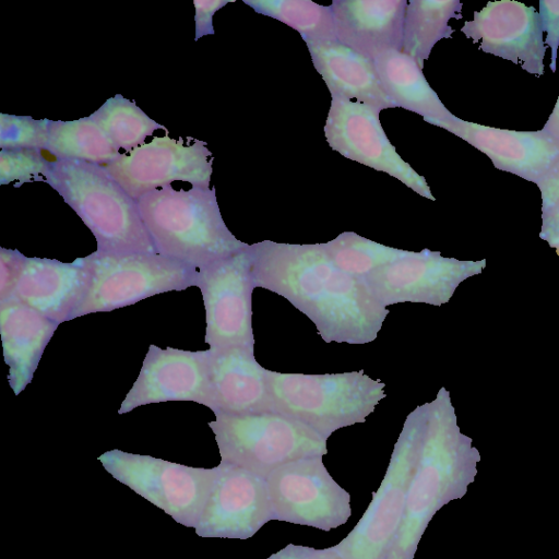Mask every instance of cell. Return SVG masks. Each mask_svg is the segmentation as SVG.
Returning <instances> with one entry per match:
<instances>
[{"instance_id": "obj_1", "label": "cell", "mask_w": 559, "mask_h": 559, "mask_svg": "<svg viewBox=\"0 0 559 559\" xmlns=\"http://www.w3.org/2000/svg\"><path fill=\"white\" fill-rule=\"evenodd\" d=\"M255 287L287 299L325 343L373 342L389 314L365 282L340 270L322 243L263 240L250 245Z\"/></svg>"}, {"instance_id": "obj_2", "label": "cell", "mask_w": 559, "mask_h": 559, "mask_svg": "<svg viewBox=\"0 0 559 559\" xmlns=\"http://www.w3.org/2000/svg\"><path fill=\"white\" fill-rule=\"evenodd\" d=\"M424 405L420 441L401 526L385 559H414L435 513L460 496L466 469V441L456 426L450 396L441 388Z\"/></svg>"}, {"instance_id": "obj_3", "label": "cell", "mask_w": 559, "mask_h": 559, "mask_svg": "<svg viewBox=\"0 0 559 559\" xmlns=\"http://www.w3.org/2000/svg\"><path fill=\"white\" fill-rule=\"evenodd\" d=\"M136 203L155 251L197 270L249 246L226 226L214 188L167 185Z\"/></svg>"}, {"instance_id": "obj_4", "label": "cell", "mask_w": 559, "mask_h": 559, "mask_svg": "<svg viewBox=\"0 0 559 559\" xmlns=\"http://www.w3.org/2000/svg\"><path fill=\"white\" fill-rule=\"evenodd\" d=\"M96 239L99 254L155 253L136 201L104 165L55 159L46 178ZM157 253V252H156Z\"/></svg>"}, {"instance_id": "obj_5", "label": "cell", "mask_w": 559, "mask_h": 559, "mask_svg": "<svg viewBox=\"0 0 559 559\" xmlns=\"http://www.w3.org/2000/svg\"><path fill=\"white\" fill-rule=\"evenodd\" d=\"M272 411L294 418L328 439L361 424L383 400L385 384L364 370L304 374L267 369Z\"/></svg>"}, {"instance_id": "obj_6", "label": "cell", "mask_w": 559, "mask_h": 559, "mask_svg": "<svg viewBox=\"0 0 559 559\" xmlns=\"http://www.w3.org/2000/svg\"><path fill=\"white\" fill-rule=\"evenodd\" d=\"M214 415L215 420L209 427L215 436L221 461L264 478L286 463L328 453V439L281 413Z\"/></svg>"}, {"instance_id": "obj_7", "label": "cell", "mask_w": 559, "mask_h": 559, "mask_svg": "<svg viewBox=\"0 0 559 559\" xmlns=\"http://www.w3.org/2000/svg\"><path fill=\"white\" fill-rule=\"evenodd\" d=\"M91 271L87 293L71 320L134 305L154 295L195 286L197 269L159 253L84 257Z\"/></svg>"}, {"instance_id": "obj_8", "label": "cell", "mask_w": 559, "mask_h": 559, "mask_svg": "<svg viewBox=\"0 0 559 559\" xmlns=\"http://www.w3.org/2000/svg\"><path fill=\"white\" fill-rule=\"evenodd\" d=\"M424 405L412 411L403 425L385 475L365 513L337 545L345 559H385L401 526L420 441Z\"/></svg>"}, {"instance_id": "obj_9", "label": "cell", "mask_w": 559, "mask_h": 559, "mask_svg": "<svg viewBox=\"0 0 559 559\" xmlns=\"http://www.w3.org/2000/svg\"><path fill=\"white\" fill-rule=\"evenodd\" d=\"M117 480L170 515L195 527L204 509L214 468L186 466L150 455L110 450L98 456Z\"/></svg>"}, {"instance_id": "obj_10", "label": "cell", "mask_w": 559, "mask_h": 559, "mask_svg": "<svg viewBox=\"0 0 559 559\" xmlns=\"http://www.w3.org/2000/svg\"><path fill=\"white\" fill-rule=\"evenodd\" d=\"M265 480L273 520L329 532L352 514L350 495L330 475L322 456L286 463Z\"/></svg>"}, {"instance_id": "obj_11", "label": "cell", "mask_w": 559, "mask_h": 559, "mask_svg": "<svg viewBox=\"0 0 559 559\" xmlns=\"http://www.w3.org/2000/svg\"><path fill=\"white\" fill-rule=\"evenodd\" d=\"M250 245L229 257L197 271L205 308L204 342L210 349L230 347L254 349L252 330V292Z\"/></svg>"}, {"instance_id": "obj_12", "label": "cell", "mask_w": 559, "mask_h": 559, "mask_svg": "<svg viewBox=\"0 0 559 559\" xmlns=\"http://www.w3.org/2000/svg\"><path fill=\"white\" fill-rule=\"evenodd\" d=\"M324 135L330 147L345 158L383 171L419 195L436 200L426 179L391 144L380 122V110L332 97Z\"/></svg>"}, {"instance_id": "obj_13", "label": "cell", "mask_w": 559, "mask_h": 559, "mask_svg": "<svg viewBox=\"0 0 559 559\" xmlns=\"http://www.w3.org/2000/svg\"><path fill=\"white\" fill-rule=\"evenodd\" d=\"M212 152L200 140L185 144L181 139L155 136L151 142L127 152L105 165L115 180L135 201L145 193L185 181L192 187L210 188Z\"/></svg>"}, {"instance_id": "obj_14", "label": "cell", "mask_w": 559, "mask_h": 559, "mask_svg": "<svg viewBox=\"0 0 559 559\" xmlns=\"http://www.w3.org/2000/svg\"><path fill=\"white\" fill-rule=\"evenodd\" d=\"M195 533L201 537L248 539L273 520L264 477L221 461Z\"/></svg>"}, {"instance_id": "obj_15", "label": "cell", "mask_w": 559, "mask_h": 559, "mask_svg": "<svg viewBox=\"0 0 559 559\" xmlns=\"http://www.w3.org/2000/svg\"><path fill=\"white\" fill-rule=\"evenodd\" d=\"M474 263L424 249L379 267L362 281L384 307L401 302L445 304Z\"/></svg>"}, {"instance_id": "obj_16", "label": "cell", "mask_w": 559, "mask_h": 559, "mask_svg": "<svg viewBox=\"0 0 559 559\" xmlns=\"http://www.w3.org/2000/svg\"><path fill=\"white\" fill-rule=\"evenodd\" d=\"M461 32L486 53L520 66L524 71L542 76L547 47L539 14L534 7L513 0L489 1L474 12Z\"/></svg>"}, {"instance_id": "obj_17", "label": "cell", "mask_w": 559, "mask_h": 559, "mask_svg": "<svg viewBox=\"0 0 559 559\" xmlns=\"http://www.w3.org/2000/svg\"><path fill=\"white\" fill-rule=\"evenodd\" d=\"M210 350L165 349L152 344L139 376L121 402L118 414L139 406L188 401L209 406Z\"/></svg>"}, {"instance_id": "obj_18", "label": "cell", "mask_w": 559, "mask_h": 559, "mask_svg": "<svg viewBox=\"0 0 559 559\" xmlns=\"http://www.w3.org/2000/svg\"><path fill=\"white\" fill-rule=\"evenodd\" d=\"M486 154L495 168L537 183L559 160V140L545 130L515 131L483 126L456 116L435 121Z\"/></svg>"}, {"instance_id": "obj_19", "label": "cell", "mask_w": 559, "mask_h": 559, "mask_svg": "<svg viewBox=\"0 0 559 559\" xmlns=\"http://www.w3.org/2000/svg\"><path fill=\"white\" fill-rule=\"evenodd\" d=\"M209 408L214 414L249 415L272 411L267 369L254 349H210Z\"/></svg>"}, {"instance_id": "obj_20", "label": "cell", "mask_w": 559, "mask_h": 559, "mask_svg": "<svg viewBox=\"0 0 559 559\" xmlns=\"http://www.w3.org/2000/svg\"><path fill=\"white\" fill-rule=\"evenodd\" d=\"M90 283L91 271L84 258L66 263L26 257L11 298L60 324L71 320Z\"/></svg>"}, {"instance_id": "obj_21", "label": "cell", "mask_w": 559, "mask_h": 559, "mask_svg": "<svg viewBox=\"0 0 559 559\" xmlns=\"http://www.w3.org/2000/svg\"><path fill=\"white\" fill-rule=\"evenodd\" d=\"M406 0H334L336 40L370 59L403 46Z\"/></svg>"}, {"instance_id": "obj_22", "label": "cell", "mask_w": 559, "mask_h": 559, "mask_svg": "<svg viewBox=\"0 0 559 559\" xmlns=\"http://www.w3.org/2000/svg\"><path fill=\"white\" fill-rule=\"evenodd\" d=\"M58 325L14 298L0 301L3 357L9 367V384L15 395L31 383Z\"/></svg>"}, {"instance_id": "obj_23", "label": "cell", "mask_w": 559, "mask_h": 559, "mask_svg": "<svg viewBox=\"0 0 559 559\" xmlns=\"http://www.w3.org/2000/svg\"><path fill=\"white\" fill-rule=\"evenodd\" d=\"M306 45L331 97L358 102L380 111L396 107L385 94L370 59L337 40Z\"/></svg>"}, {"instance_id": "obj_24", "label": "cell", "mask_w": 559, "mask_h": 559, "mask_svg": "<svg viewBox=\"0 0 559 559\" xmlns=\"http://www.w3.org/2000/svg\"><path fill=\"white\" fill-rule=\"evenodd\" d=\"M372 62L385 94L396 107L421 116L430 124L453 116L413 57L401 50H390L376 57Z\"/></svg>"}, {"instance_id": "obj_25", "label": "cell", "mask_w": 559, "mask_h": 559, "mask_svg": "<svg viewBox=\"0 0 559 559\" xmlns=\"http://www.w3.org/2000/svg\"><path fill=\"white\" fill-rule=\"evenodd\" d=\"M459 0H411L407 1L402 51L424 67L436 44L451 38L454 29L451 19H462Z\"/></svg>"}, {"instance_id": "obj_26", "label": "cell", "mask_w": 559, "mask_h": 559, "mask_svg": "<svg viewBox=\"0 0 559 559\" xmlns=\"http://www.w3.org/2000/svg\"><path fill=\"white\" fill-rule=\"evenodd\" d=\"M56 159H70L107 165L116 160L120 150L91 118L71 121L49 120L47 148Z\"/></svg>"}, {"instance_id": "obj_27", "label": "cell", "mask_w": 559, "mask_h": 559, "mask_svg": "<svg viewBox=\"0 0 559 559\" xmlns=\"http://www.w3.org/2000/svg\"><path fill=\"white\" fill-rule=\"evenodd\" d=\"M257 13L297 31L306 44L336 40L331 5L309 0H243Z\"/></svg>"}, {"instance_id": "obj_28", "label": "cell", "mask_w": 559, "mask_h": 559, "mask_svg": "<svg viewBox=\"0 0 559 559\" xmlns=\"http://www.w3.org/2000/svg\"><path fill=\"white\" fill-rule=\"evenodd\" d=\"M120 150L130 152L144 144L157 130L168 132L151 119L134 102L117 94L90 116Z\"/></svg>"}, {"instance_id": "obj_29", "label": "cell", "mask_w": 559, "mask_h": 559, "mask_svg": "<svg viewBox=\"0 0 559 559\" xmlns=\"http://www.w3.org/2000/svg\"><path fill=\"white\" fill-rule=\"evenodd\" d=\"M322 245L340 270L360 280L412 252L381 245L353 231L342 233Z\"/></svg>"}, {"instance_id": "obj_30", "label": "cell", "mask_w": 559, "mask_h": 559, "mask_svg": "<svg viewBox=\"0 0 559 559\" xmlns=\"http://www.w3.org/2000/svg\"><path fill=\"white\" fill-rule=\"evenodd\" d=\"M48 119L0 114L1 150H46Z\"/></svg>"}, {"instance_id": "obj_31", "label": "cell", "mask_w": 559, "mask_h": 559, "mask_svg": "<svg viewBox=\"0 0 559 559\" xmlns=\"http://www.w3.org/2000/svg\"><path fill=\"white\" fill-rule=\"evenodd\" d=\"M39 150H1L0 185L17 182L16 187L29 182H45L50 169Z\"/></svg>"}, {"instance_id": "obj_32", "label": "cell", "mask_w": 559, "mask_h": 559, "mask_svg": "<svg viewBox=\"0 0 559 559\" xmlns=\"http://www.w3.org/2000/svg\"><path fill=\"white\" fill-rule=\"evenodd\" d=\"M539 20L543 33H546L545 46L551 50L550 70L556 72L559 48V0H540Z\"/></svg>"}, {"instance_id": "obj_33", "label": "cell", "mask_w": 559, "mask_h": 559, "mask_svg": "<svg viewBox=\"0 0 559 559\" xmlns=\"http://www.w3.org/2000/svg\"><path fill=\"white\" fill-rule=\"evenodd\" d=\"M25 258L17 250L0 248V301L12 297Z\"/></svg>"}, {"instance_id": "obj_34", "label": "cell", "mask_w": 559, "mask_h": 559, "mask_svg": "<svg viewBox=\"0 0 559 559\" xmlns=\"http://www.w3.org/2000/svg\"><path fill=\"white\" fill-rule=\"evenodd\" d=\"M265 559H345L334 547L316 549L308 546L288 544Z\"/></svg>"}, {"instance_id": "obj_35", "label": "cell", "mask_w": 559, "mask_h": 559, "mask_svg": "<svg viewBox=\"0 0 559 559\" xmlns=\"http://www.w3.org/2000/svg\"><path fill=\"white\" fill-rule=\"evenodd\" d=\"M228 0L194 1L195 7V39L214 34L213 15L229 3Z\"/></svg>"}, {"instance_id": "obj_36", "label": "cell", "mask_w": 559, "mask_h": 559, "mask_svg": "<svg viewBox=\"0 0 559 559\" xmlns=\"http://www.w3.org/2000/svg\"><path fill=\"white\" fill-rule=\"evenodd\" d=\"M540 191L542 213L559 204V160L537 181Z\"/></svg>"}, {"instance_id": "obj_37", "label": "cell", "mask_w": 559, "mask_h": 559, "mask_svg": "<svg viewBox=\"0 0 559 559\" xmlns=\"http://www.w3.org/2000/svg\"><path fill=\"white\" fill-rule=\"evenodd\" d=\"M540 237L550 246L559 242V204L542 213Z\"/></svg>"}, {"instance_id": "obj_38", "label": "cell", "mask_w": 559, "mask_h": 559, "mask_svg": "<svg viewBox=\"0 0 559 559\" xmlns=\"http://www.w3.org/2000/svg\"><path fill=\"white\" fill-rule=\"evenodd\" d=\"M543 130L549 133L555 139L559 140V96L555 104V107L549 115Z\"/></svg>"}, {"instance_id": "obj_39", "label": "cell", "mask_w": 559, "mask_h": 559, "mask_svg": "<svg viewBox=\"0 0 559 559\" xmlns=\"http://www.w3.org/2000/svg\"><path fill=\"white\" fill-rule=\"evenodd\" d=\"M554 247H557V252L559 254V242L557 245H555Z\"/></svg>"}]
</instances>
